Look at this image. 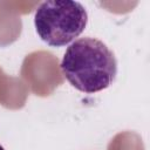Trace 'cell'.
Segmentation results:
<instances>
[{"mask_svg": "<svg viewBox=\"0 0 150 150\" xmlns=\"http://www.w3.org/2000/svg\"><path fill=\"white\" fill-rule=\"evenodd\" d=\"M87 22V11L77 1H45L38 7L34 15L39 36L52 47L68 45L84 30Z\"/></svg>", "mask_w": 150, "mask_h": 150, "instance_id": "7a4b0ae2", "label": "cell"}, {"mask_svg": "<svg viewBox=\"0 0 150 150\" xmlns=\"http://www.w3.org/2000/svg\"><path fill=\"white\" fill-rule=\"evenodd\" d=\"M61 70L77 90L94 94L108 88L115 81L117 61L102 41L82 38L67 48L61 61Z\"/></svg>", "mask_w": 150, "mask_h": 150, "instance_id": "6da1fadb", "label": "cell"}, {"mask_svg": "<svg viewBox=\"0 0 150 150\" xmlns=\"http://www.w3.org/2000/svg\"><path fill=\"white\" fill-rule=\"evenodd\" d=\"M0 150H5V149L2 148V145H0Z\"/></svg>", "mask_w": 150, "mask_h": 150, "instance_id": "3957f363", "label": "cell"}]
</instances>
